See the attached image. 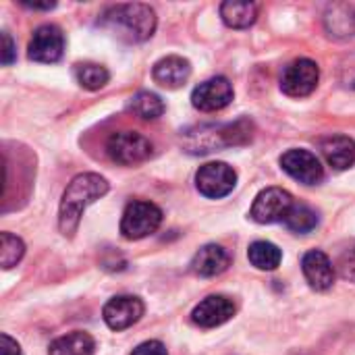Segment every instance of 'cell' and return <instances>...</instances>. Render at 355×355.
Segmentation results:
<instances>
[{
  "mask_svg": "<svg viewBox=\"0 0 355 355\" xmlns=\"http://www.w3.org/2000/svg\"><path fill=\"white\" fill-rule=\"evenodd\" d=\"M235 304L231 297L227 295H208L206 300H202L193 312H191V320L193 324L202 327V329H216L225 322H229L235 316Z\"/></svg>",
  "mask_w": 355,
  "mask_h": 355,
  "instance_id": "4fadbf2b",
  "label": "cell"
},
{
  "mask_svg": "<svg viewBox=\"0 0 355 355\" xmlns=\"http://www.w3.org/2000/svg\"><path fill=\"white\" fill-rule=\"evenodd\" d=\"M23 6H27V8H33V10H50V8H54L56 6V2H21Z\"/></svg>",
  "mask_w": 355,
  "mask_h": 355,
  "instance_id": "4dcf8cb0",
  "label": "cell"
},
{
  "mask_svg": "<svg viewBox=\"0 0 355 355\" xmlns=\"http://www.w3.org/2000/svg\"><path fill=\"white\" fill-rule=\"evenodd\" d=\"M106 154L116 164L133 166L152 156V141L137 131H116L106 141Z\"/></svg>",
  "mask_w": 355,
  "mask_h": 355,
  "instance_id": "5b68a950",
  "label": "cell"
},
{
  "mask_svg": "<svg viewBox=\"0 0 355 355\" xmlns=\"http://www.w3.org/2000/svg\"><path fill=\"white\" fill-rule=\"evenodd\" d=\"M285 227L293 233H300V235L310 233L318 227V214L304 204H295L285 218Z\"/></svg>",
  "mask_w": 355,
  "mask_h": 355,
  "instance_id": "cb8c5ba5",
  "label": "cell"
},
{
  "mask_svg": "<svg viewBox=\"0 0 355 355\" xmlns=\"http://www.w3.org/2000/svg\"><path fill=\"white\" fill-rule=\"evenodd\" d=\"M295 206L293 196L287 189L281 187H268L260 191L252 204L250 216L252 220L260 225H272V223H285L287 214Z\"/></svg>",
  "mask_w": 355,
  "mask_h": 355,
  "instance_id": "8992f818",
  "label": "cell"
},
{
  "mask_svg": "<svg viewBox=\"0 0 355 355\" xmlns=\"http://www.w3.org/2000/svg\"><path fill=\"white\" fill-rule=\"evenodd\" d=\"M2 46H0V60H2V64L4 67H8V64H12L15 62V58H17V50H15V42H12V37L6 33V31H2Z\"/></svg>",
  "mask_w": 355,
  "mask_h": 355,
  "instance_id": "83f0119b",
  "label": "cell"
},
{
  "mask_svg": "<svg viewBox=\"0 0 355 355\" xmlns=\"http://www.w3.org/2000/svg\"><path fill=\"white\" fill-rule=\"evenodd\" d=\"M144 302L135 295H116L112 297L104 310V322L108 324V329L112 331H125L129 327H133L135 322H139V318L144 316Z\"/></svg>",
  "mask_w": 355,
  "mask_h": 355,
  "instance_id": "7c38bea8",
  "label": "cell"
},
{
  "mask_svg": "<svg viewBox=\"0 0 355 355\" xmlns=\"http://www.w3.org/2000/svg\"><path fill=\"white\" fill-rule=\"evenodd\" d=\"M252 139V125L237 121L229 125H202L187 129L181 135V144L189 154H210L220 148L241 146Z\"/></svg>",
  "mask_w": 355,
  "mask_h": 355,
  "instance_id": "3957f363",
  "label": "cell"
},
{
  "mask_svg": "<svg viewBox=\"0 0 355 355\" xmlns=\"http://www.w3.org/2000/svg\"><path fill=\"white\" fill-rule=\"evenodd\" d=\"M248 258L260 270H275L283 260V252L270 241H254L248 250Z\"/></svg>",
  "mask_w": 355,
  "mask_h": 355,
  "instance_id": "44dd1931",
  "label": "cell"
},
{
  "mask_svg": "<svg viewBox=\"0 0 355 355\" xmlns=\"http://www.w3.org/2000/svg\"><path fill=\"white\" fill-rule=\"evenodd\" d=\"M231 266V256L223 245L216 243H208L204 245L191 260V270L198 277L210 279V277H218L223 275L227 268Z\"/></svg>",
  "mask_w": 355,
  "mask_h": 355,
  "instance_id": "9a60e30c",
  "label": "cell"
},
{
  "mask_svg": "<svg viewBox=\"0 0 355 355\" xmlns=\"http://www.w3.org/2000/svg\"><path fill=\"white\" fill-rule=\"evenodd\" d=\"M94 349H96V341L87 333L75 331L52 341L48 355H94Z\"/></svg>",
  "mask_w": 355,
  "mask_h": 355,
  "instance_id": "d6986e66",
  "label": "cell"
},
{
  "mask_svg": "<svg viewBox=\"0 0 355 355\" xmlns=\"http://www.w3.org/2000/svg\"><path fill=\"white\" fill-rule=\"evenodd\" d=\"M339 79H341V83H343L345 89H354L355 92V54L347 56V58L341 62Z\"/></svg>",
  "mask_w": 355,
  "mask_h": 355,
  "instance_id": "4316f807",
  "label": "cell"
},
{
  "mask_svg": "<svg viewBox=\"0 0 355 355\" xmlns=\"http://www.w3.org/2000/svg\"><path fill=\"white\" fill-rule=\"evenodd\" d=\"M75 77L77 83L89 92H96L100 87H104L110 79V73L106 71V67L96 64V62H81L75 67Z\"/></svg>",
  "mask_w": 355,
  "mask_h": 355,
  "instance_id": "603a6c76",
  "label": "cell"
},
{
  "mask_svg": "<svg viewBox=\"0 0 355 355\" xmlns=\"http://www.w3.org/2000/svg\"><path fill=\"white\" fill-rule=\"evenodd\" d=\"M131 355H168L166 347L160 341H146L141 345H137Z\"/></svg>",
  "mask_w": 355,
  "mask_h": 355,
  "instance_id": "f1b7e54d",
  "label": "cell"
},
{
  "mask_svg": "<svg viewBox=\"0 0 355 355\" xmlns=\"http://www.w3.org/2000/svg\"><path fill=\"white\" fill-rule=\"evenodd\" d=\"M108 193V181L96 173L77 175L62 193L58 208V231L64 237H73L79 229L81 216L89 204Z\"/></svg>",
  "mask_w": 355,
  "mask_h": 355,
  "instance_id": "6da1fadb",
  "label": "cell"
},
{
  "mask_svg": "<svg viewBox=\"0 0 355 355\" xmlns=\"http://www.w3.org/2000/svg\"><path fill=\"white\" fill-rule=\"evenodd\" d=\"M337 270L339 275L349 281V283H355V241L339 256V262H337Z\"/></svg>",
  "mask_w": 355,
  "mask_h": 355,
  "instance_id": "484cf974",
  "label": "cell"
},
{
  "mask_svg": "<svg viewBox=\"0 0 355 355\" xmlns=\"http://www.w3.org/2000/svg\"><path fill=\"white\" fill-rule=\"evenodd\" d=\"M233 85L227 77H212L202 81L193 89L191 104L202 112H216L229 106L233 102Z\"/></svg>",
  "mask_w": 355,
  "mask_h": 355,
  "instance_id": "8fae6325",
  "label": "cell"
},
{
  "mask_svg": "<svg viewBox=\"0 0 355 355\" xmlns=\"http://www.w3.org/2000/svg\"><path fill=\"white\" fill-rule=\"evenodd\" d=\"M320 81V69L310 58H297L283 69L281 89L289 98H306L310 96Z\"/></svg>",
  "mask_w": 355,
  "mask_h": 355,
  "instance_id": "52a82bcc",
  "label": "cell"
},
{
  "mask_svg": "<svg viewBox=\"0 0 355 355\" xmlns=\"http://www.w3.org/2000/svg\"><path fill=\"white\" fill-rule=\"evenodd\" d=\"M327 29L335 37H347L355 33V6L354 4H335L327 12Z\"/></svg>",
  "mask_w": 355,
  "mask_h": 355,
  "instance_id": "ffe728a7",
  "label": "cell"
},
{
  "mask_svg": "<svg viewBox=\"0 0 355 355\" xmlns=\"http://www.w3.org/2000/svg\"><path fill=\"white\" fill-rule=\"evenodd\" d=\"M320 150L335 171H347L355 164V141L347 135H331L322 139Z\"/></svg>",
  "mask_w": 355,
  "mask_h": 355,
  "instance_id": "e0dca14e",
  "label": "cell"
},
{
  "mask_svg": "<svg viewBox=\"0 0 355 355\" xmlns=\"http://www.w3.org/2000/svg\"><path fill=\"white\" fill-rule=\"evenodd\" d=\"M23 256H25V243L10 233H0V266L8 270L17 266Z\"/></svg>",
  "mask_w": 355,
  "mask_h": 355,
  "instance_id": "d4e9b609",
  "label": "cell"
},
{
  "mask_svg": "<svg viewBox=\"0 0 355 355\" xmlns=\"http://www.w3.org/2000/svg\"><path fill=\"white\" fill-rule=\"evenodd\" d=\"M302 270H304L308 285L314 291H329L335 285V277H337L335 266H333L331 258L320 250H312L304 256Z\"/></svg>",
  "mask_w": 355,
  "mask_h": 355,
  "instance_id": "5bb4252c",
  "label": "cell"
},
{
  "mask_svg": "<svg viewBox=\"0 0 355 355\" xmlns=\"http://www.w3.org/2000/svg\"><path fill=\"white\" fill-rule=\"evenodd\" d=\"M237 185V173L227 162H208L196 173V187L202 196L210 200H220L229 196Z\"/></svg>",
  "mask_w": 355,
  "mask_h": 355,
  "instance_id": "ba28073f",
  "label": "cell"
},
{
  "mask_svg": "<svg viewBox=\"0 0 355 355\" xmlns=\"http://www.w3.org/2000/svg\"><path fill=\"white\" fill-rule=\"evenodd\" d=\"M220 17L233 29H245V27L256 23V19H258V4L256 2L227 0V2L220 4Z\"/></svg>",
  "mask_w": 355,
  "mask_h": 355,
  "instance_id": "ac0fdd59",
  "label": "cell"
},
{
  "mask_svg": "<svg viewBox=\"0 0 355 355\" xmlns=\"http://www.w3.org/2000/svg\"><path fill=\"white\" fill-rule=\"evenodd\" d=\"M160 225H162V210L152 202L135 200L123 212L121 235L129 241H137L156 233Z\"/></svg>",
  "mask_w": 355,
  "mask_h": 355,
  "instance_id": "277c9868",
  "label": "cell"
},
{
  "mask_svg": "<svg viewBox=\"0 0 355 355\" xmlns=\"http://www.w3.org/2000/svg\"><path fill=\"white\" fill-rule=\"evenodd\" d=\"M0 355H21V347L6 333L0 335Z\"/></svg>",
  "mask_w": 355,
  "mask_h": 355,
  "instance_id": "f546056e",
  "label": "cell"
},
{
  "mask_svg": "<svg viewBox=\"0 0 355 355\" xmlns=\"http://www.w3.org/2000/svg\"><path fill=\"white\" fill-rule=\"evenodd\" d=\"M64 52V35L56 25H40L27 48V56L35 62H58Z\"/></svg>",
  "mask_w": 355,
  "mask_h": 355,
  "instance_id": "30bf717a",
  "label": "cell"
},
{
  "mask_svg": "<svg viewBox=\"0 0 355 355\" xmlns=\"http://www.w3.org/2000/svg\"><path fill=\"white\" fill-rule=\"evenodd\" d=\"M281 166L287 175L304 185H318L324 179V166L316 158V154L308 150H287L281 156Z\"/></svg>",
  "mask_w": 355,
  "mask_h": 355,
  "instance_id": "9c48e42d",
  "label": "cell"
},
{
  "mask_svg": "<svg viewBox=\"0 0 355 355\" xmlns=\"http://www.w3.org/2000/svg\"><path fill=\"white\" fill-rule=\"evenodd\" d=\"M98 25L108 29L112 35H116L123 42L139 44L154 35L156 12L150 4H141V2L114 4L100 15Z\"/></svg>",
  "mask_w": 355,
  "mask_h": 355,
  "instance_id": "7a4b0ae2",
  "label": "cell"
},
{
  "mask_svg": "<svg viewBox=\"0 0 355 355\" xmlns=\"http://www.w3.org/2000/svg\"><path fill=\"white\" fill-rule=\"evenodd\" d=\"M129 110L144 121H156L158 116L164 114V102L160 100V96L152 92H137L129 100Z\"/></svg>",
  "mask_w": 355,
  "mask_h": 355,
  "instance_id": "7402d4cb",
  "label": "cell"
},
{
  "mask_svg": "<svg viewBox=\"0 0 355 355\" xmlns=\"http://www.w3.org/2000/svg\"><path fill=\"white\" fill-rule=\"evenodd\" d=\"M189 75H191V64L183 56H164L154 64L152 71L154 81L168 89L181 87L189 79Z\"/></svg>",
  "mask_w": 355,
  "mask_h": 355,
  "instance_id": "2e32d148",
  "label": "cell"
}]
</instances>
